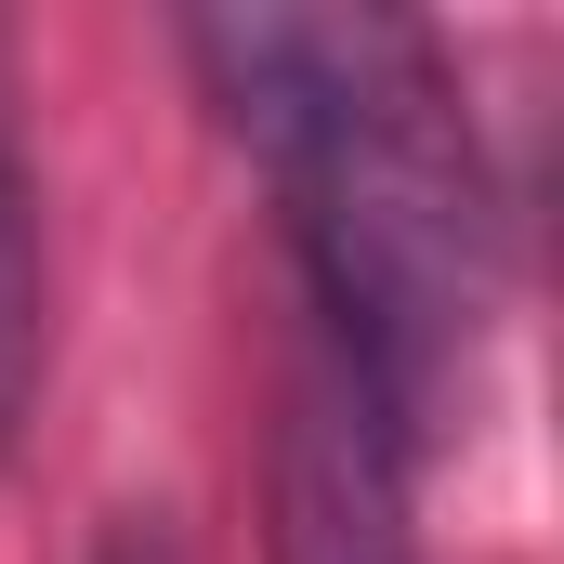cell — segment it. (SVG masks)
<instances>
[{
	"label": "cell",
	"mask_w": 564,
	"mask_h": 564,
	"mask_svg": "<svg viewBox=\"0 0 564 564\" xmlns=\"http://www.w3.org/2000/svg\"><path fill=\"white\" fill-rule=\"evenodd\" d=\"M276 564H408V446L328 355H302L276 421Z\"/></svg>",
	"instance_id": "cell-2"
},
{
	"label": "cell",
	"mask_w": 564,
	"mask_h": 564,
	"mask_svg": "<svg viewBox=\"0 0 564 564\" xmlns=\"http://www.w3.org/2000/svg\"><path fill=\"white\" fill-rule=\"evenodd\" d=\"M93 564H184V552H171V539L132 512V525H106V552H93Z\"/></svg>",
	"instance_id": "cell-4"
},
{
	"label": "cell",
	"mask_w": 564,
	"mask_h": 564,
	"mask_svg": "<svg viewBox=\"0 0 564 564\" xmlns=\"http://www.w3.org/2000/svg\"><path fill=\"white\" fill-rule=\"evenodd\" d=\"M40 368H53V263H40V171L13 132V40H0V446L40 408Z\"/></svg>",
	"instance_id": "cell-3"
},
{
	"label": "cell",
	"mask_w": 564,
	"mask_h": 564,
	"mask_svg": "<svg viewBox=\"0 0 564 564\" xmlns=\"http://www.w3.org/2000/svg\"><path fill=\"white\" fill-rule=\"evenodd\" d=\"M224 132L276 171L315 355L368 394V421L421 446L486 355L499 197L459 119L446 40L421 13H197L184 26Z\"/></svg>",
	"instance_id": "cell-1"
}]
</instances>
